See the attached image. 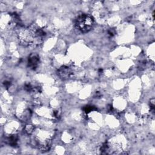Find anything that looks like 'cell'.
Instances as JSON below:
<instances>
[{"label": "cell", "mask_w": 155, "mask_h": 155, "mask_svg": "<svg viewBox=\"0 0 155 155\" xmlns=\"http://www.w3.org/2000/svg\"><path fill=\"white\" fill-rule=\"evenodd\" d=\"M46 35L45 30L39 26L33 24L28 28L21 30L19 33V39L24 46L38 45L40 44Z\"/></svg>", "instance_id": "1"}, {"label": "cell", "mask_w": 155, "mask_h": 155, "mask_svg": "<svg viewBox=\"0 0 155 155\" xmlns=\"http://www.w3.org/2000/svg\"><path fill=\"white\" fill-rule=\"evenodd\" d=\"M94 25L93 17L87 14H81L79 15L75 21L76 28L82 33L89 31Z\"/></svg>", "instance_id": "2"}, {"label": "cell", "mask_w": 155, "mask_h": 155, "mask_svg": "<svg viewBox=\"0 0 155 155\" xmlns=\"http://www.w3.org/2000/svg\"><path fill=\"white\" fill-rule=\"evenodd\" d=\"M72 74H73V72L71 68L67 66H65V65L62 66L58 70V76L63 79H68L71 76Z\"/></svg>", "instance_id": "3"}, {"label": "cell", "mask_w": 155, "mask_h": 155, "mask_svg": "<svg viewBox=\"0 0 155 155\" xmlns=\"http://www.w3.org/2000/svg\"><path fill=\"white\" fill-rule=\"evenodd\" d=\"M39 62V58L36 54H31L28 60V65L32 69H35L37 67L38 63Z\"/></svg>", "instance_id": "4"}, {"label": "cell", "mask_w": 155, "mask_h": 155, "mask_svg": "<svg viewBox=\"0 0 155 155\" xmlns=\"http://www.w3.org/2000/svg\"><path fill=\"white\" fill-rule=\"evenodd\" d=\"M6 142L12 146H15L18 142V136L16 134H12L7 136L6 137Z\"/></svg>", "instance_id": "5"}, {"label": "cell", "mask_w": 155, "mask_h": 155, "mask_svg": "<svg viewBox=\"0 0 155 155\" xmlns=\"http://www.w3.org/2000/svg\"><path fill=\"white\" fill-rule=\"evenodd\" d=\"M33 131V127L32 125H27L25 127V131L28 134H31Z\"/></svg>", "instance_id": "6"}, {"label": "cell", "mask_w": 155, "mask_h": 155, "mask_svg": "<svg viewBox=\"0 0 155 155\" xmlns=\"http://www.w3.org/2000/svg\"><path fill=\"white\" fill-rule=\"evenodd\" d=\"M93 107L92 106H86L85 108H84V111L86 113H89L90 111H91V110H93Z\"/></svg>", "instance_id": "7"}]
</instances>
